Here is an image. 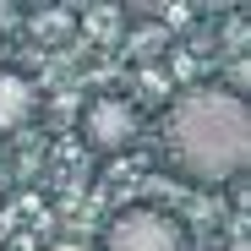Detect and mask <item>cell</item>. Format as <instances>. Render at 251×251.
Masks as SVG:
<instances>
[{"label": "cell", "mask_w": 251, "mask_h": 251, "mask_svg": "<svg viewBox=\"0 0 251 251\" xmlns=\"http://www.w3.org/2000/svg\"><path fill=\"white\" fill-rule=\"evenodd\" d=\"M164 137H170V164L186 180L224 186L251 158V115L224 88H197V93L175 99L170 120H164Z\"/></svg>", "instance_id": "6da1fadb"}, {"label": "cell", "mask_w": 251, "mask_h": 251, "mask_svg": "<svg viewBox=\"0 0 251 251\" xmlns=\"http://www.w3.org/2000/svg\"><path fill=\"white\" fill-rule=\"evenodd\" d=\"M99 251H186V229L158 207H131L104 229Z\"/></svg>", "instance_id": "7a4b0ae2"}, {"label": "cell", "mask_w": 251, "mask_h": 251, "mask_svg": "<svg viewBox=\"0 0 251 251\" xmlns=\"http://www.w3.org/2000/svg\"><path fill=\"white\" fill-rule=\"evenodd\" d=\"M82 137L93 153H126L137 137V109L126 99H93L82 109Z\"/></svg>", "instance_id": "3957f363"}, {"label": "cell", "mask_w": 251, "mask_h": 251, "mask_svg": "<svg viewBox=\"0 0 251 251\" xmlns=\"http://www.w3.org/2000/svg\"><path fill=\"white\" fill-rule=\"evenodd\" d=\"M33 104H38L33 82L17 76V71H0V131H17V126H27V120H33Z\"/></svg>", "instance_id": "277c9868"}, {"label": "cell", "mask_w": 251, "mask_h": 251, "mask_svg": "<svg viewBox=\"0 0 251 251\" xmlns=\"http://www.w3.org/2000/svg\"><path fill=\"white\" fill-rule=\"evenodd\" d=\"M38 38H44V44H60V38L71 33V17L66 11H38V27H33Z\"/></svg>", "instance_id": "5b68a950"}, {"label": "cell", "mask_w": 251, "mask_h": 251, "mask_svg": "<svg viewBox=\"0 0 251 251\" xmlns=\"http://www.w3.org/2000/svg\"><path fill=\"white\" fill-rule=\"evenodd\" d=\"M55 251H99V246H88V240H66V246H55Z\"/></svg>", "instance_id": "8992f818"}, {"label": "cell", "mask_w": 251, "mask_h": 251, "mask_svg": "<svg viewBox=\"0 0 251 251\" xmlns=\"http://www.w3.org/2000/svg\"><path fill=\"white\" fill-rule=\"evenodd\" d=\"M11 17H17V11H11V6H0V22H11Z\"/></svg>", "instance_id": "52a82bcc"}]
</instances>
